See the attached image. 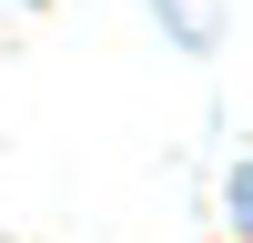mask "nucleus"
Listing matches in <instances>:
<instances>
[{"instance_id": "nucleus-1", "label": "nucleus", "mask_w": 253, "mask_h": 243, "mask_svg": "<svg viewBox=\"0 0 253 243\" xmlns=\"http://www.w3.org/2000/svg\"><path fill=\"white\" fill-rule=\"evenodd\" d=\"M243 213H253V182H243Z\"/></svg>"}]
</instances>
